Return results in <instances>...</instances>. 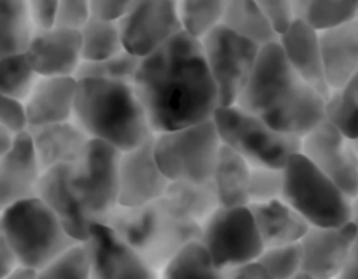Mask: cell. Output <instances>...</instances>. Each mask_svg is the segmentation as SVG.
Wrapping results in <instances>:
<instances>
[{
  "label": "cell",
  "instance_id": "obj_19",
  "mask_svg": "<svg viewBox=\"0 0 358 279\" xmlns=\"http://www.w3.org/2000/svg\"><path fill=\"white\" fill-rule=\"evenodd\" d=\"M37 197L58 216L64 229L79 243H85L95 222L86 215L79 204L71 181H69V164L55 165L43 172L37 186Z\"/></svg>",
  "mask_w": 358,
  "mask_h": 279
},
{
  "label": "cell",
  "instance_id": "obj_22",
  "mask_svg": "<svg viewBox=\"0 0 358 279\" xmlns=\"http://www.w3.org/2000/svg\"><path fill=\"white\" fill-rule=\"evenodd\" d=\"M320 51L330 92L341 88L358 72V23L357 20L320 30Z\"/></svg>",
  "mask_w": 358,
  "mask_h": 279
},
{
  "label": "cell",
  "instance_id": "obj_10",
  "mask_svg": "<svg viewBox=\"0 0 358 279\" xmlns=\"http://www.w3.org/2000/svg\"><path fill=\"white\" fill-rule=\"evenodd\" d=\"M199 243L208 250L213 264L220 271L239 269L257 262L264 251V243L248 206H220L201 225Z\"/></svg>",
  "mask_w": 358,
  "mask_h": 279
},
{
  "label": "cell",
  "instance_id": "obj_12",
  "mask_svg": "<svg viewBox=\"0 0 358 279\" xmlns=\"http://www.w3.org/2000/svg\"><path fill=\"white\" fill-rule=\"evenodd\" d=\"M118 23L125 51L141 58L185 30L179 0H132Z\"/></svg>",
  "mask_w": 358,
  "mask_h": 279
},
{
  "label": "cell",
  "instance_id": "obj_30",
  "mask_svg": "<svg viewBox=\"0 0 358 279\" xmlns=\"http://www.w3.org/2000/svg\"><path fill=\"white\" fill-rule=\"evenodd\" d=\"M295 20L325 30L357 18L358 0H294Z\"/></svg>",
  "mask_w": 358,
  "mask_h": 279
},
{
  "label": "cell",
  "instance_id": "obj_7",
  "mask_svg": "<svg viewBox=\"0 0 358 279\" xmlns=\"http://www.w3.org/2000/svg\"><path fill=\"white\" fill-rule=\"evenodd\" d=\"M213 122L222 144L239 153L251 167L283 169L292 155L301 153V137L278 132L237 104L220 106Z\"/></svg>",
  "mask_w": 358,
  "mask_h": 279
},
{
  "label": "cell",
  "instance_id": "obj_24",
  "mask_svg": "<svg viewBox=\"0 0 358 279\" xmlns=\"http://www.w3.org/2000/svg\"><path fill=\"white\" fill-rule=\"evenodd\" d=\"M29 134L43 172L55 165L72 164L78 160L90 141L74 120L29 130Z\"/></svg>",
  "mask_w": 358,
  "mask_h": 279
},
{
  "label": "cell",
  "instance_id": "obj_46",
  "mask_svg": "<svg viewBox=\"0 0 358 279\" xmlns=\"http://www.w3.org/2000/svg\"><path fill=\"white\" fill-rule=\"evenodd\" d=\"M336 279H358V241L355 243L350 258L344 264V267L341 269L339 274L336 276Z\"/></svg>",
  "mask_w": 358,
  "mask_h": 279
},
{
  "label": "cell",
  "instance_id": "obj_23",
  "mask_svg": "<svg viewBox=\"0 0 358 279\" xmlns=\"http://www.w3.org/2000/svg\"><path fill=\"white\" fill-rule=\"evenodd\" d=\"M248 208L253 216L264 248L299 243L309 229V223L283 199L255 202Z\"/></svg>",
  "mask_w": 358,
  "mask_h": 279
},
{
  "label": "cell",
  "instance_id": "obj_25",
  "mask_svg": "<svg viewBox=\"0 0 358 279\" xmlns=\"http://www.w3.org/2000/svg\"><path fill=\"white\" fill-rule=\"evenodd\" d=\"M172 215L202 225L220 208L213 179L204 183L169 181L162 197Z\"/></svg>",
  "mask_w": 358,
  "mask_h": 279
},
{
  "label": "cell",
  "instance_id": "obj_16",
  "mask_svg": "<svg viewBox=\"0 0 358 279\" xmlns=\"http://www.w3.org/2000/svg\"><path fill=\"white\" fill-rule=\"evenodd\" d=\"M39 78H76L81 55V34L65 27L36 29L25 51Z\"/></svg>",
  "mask_w": 358,
  "mask_h": 279
},
{
  "label": "cell",
  "instance_id": "obj_28",
  "mask_svg": "<svg viewBox=\"0 0 358 279\" xmlns=\"http://www.w3.org/2000/svg\"><path fill=\"white\" fill-rule=\"evenodd\" d=\"M34 30L27 0H0V57L25 53Z\"/></svg>",
  "mask_w": 358,
  "mask_h": 279
},
{
  "label": "cell",
  "instance_id": "obj_43",
  "mask_svg": "<svg viewBox=\"0 0 358 279\" xmlns=\"http://www.w3.org/2000/svg\"><path fill=\"white\" fill-rule=\"evenodd\" d=\"M132 0H90L92 6V15L102 20H120Z\"/></svg>",
  "mask_w": 358,
  "mask_h": 279
},
{
  "label": "cell",
  "instance_id": "obj_51",
  "mask_svg": "<svg viewBox=\"0 0 358 279\" xmlns=\"http://www.w3.org/2000/svg\"><path fill=\"white\" fill-rule=\"evenodd\" d=\"M353 141V148H355V153H357V158H358V137L357 139H351Z\"/></svg>",
  "mask_w": 358,
  "mask_h": 279
},
{
  "label": "cell",
  "instance_id": "obj_1",
  "mask_svg": "<svg viewBox=\"0 0 358 279\" xmlns=\"http://www.w3.org/2000/svg\"><path fill=\"white\" fill-rule=\"evenodd\" d=\"M134 88L155 134L211 120L220 108L201 39L187 30L141 58Z\"/></svg>",
  "mask_w": 358,
  "mask_h": 279
},
{
  "label": "cell",
  "instance_id": "obj_2",
  "mask_svg": "<svg viewBox=\"0 0 358 279\" xmlns=\"http://www.w3.org/2000/svg\"><path fill=\"white\" fill-rule=\"evenodd\" d=\"M237 106L301 139L327 120V99L292 69L280 43L260 48Z\"/></svg>",
  "mask_w": 358,
  "mask_h": 279
},
{
  "label": "cell",
  "instance_id": "obj_32",
  "mask_svg": "<svg viewBox=\"0 0 358 279\" xmlns=\"http://www.w3.org/2000/svg\"><path fill=\"white\" fill-rule=\"evenodd\" d=\"M327 120L350 139L358 137V72L327 99Z\"/></svg>",
  "mask_w": 358,
  "mask_h": 279
},
{
  "label": "cell",
  "instance_id": "obj_9",
  "mask_svg": "<svg viewBox=\"0 0 358 279\" xmlns=\"http://www.w3.org/2000/svg\"><path fill=\"white\" fill-rule=\"evenodd\" d=\"M120 155L111 144L90 139L78 160L69 164L72 190L95 223H104L118 206Z\"/></svg>",
  "mask_w": 358,
  "mask_h": 279
},
{
  "label": "cell",
  "instance_id": "obj_4",
  "mask_svg": "<svg viewBox=\"0 0 358 279\" xmlns=\"http://www.w3.org/2000/svg\"><path fill=\"white\" fill-rule=\"evenodd\" d=\"M104 223L158 274L187 244L201 237L199 223L172 215L162 199L137 208L116 206Z\"/></svg>",
  "mask_w": 358,
  "mask_h": 279
},
{
  "label": "cell",
  "instance_id": "obj_53",
  "mask_svg": "<svg viewBox=\"0 0 358 279\" xmlns=\"http://www.w3.org/2000/svg\"><path fill=\"white\" fill-rule=\"evenodd\" d=\"M0 213H2V206H0Z\"/></svg>",
  "mask_w": 358,
  "mask_h": 279
},
{
  "label": "cell",
  "instance_id": "obj_15",
  "mask_svg": "<svg viewBox=\"0 0 358 279\" xmlns=\"http://www.w3.org/2000/svg\"><path fill=\"white\" fill-rule=\"evenodd\" d=\"M169 186V179L160 171L155 158V134L141 146L120 155L118 206L137 208L160 201Z\"/></svg>",
  "mask_w": 358,
  "mask_h": 279
},
{
  "label": "cell",
  "instance_id": "obj_5",
  "mask_svg": "<svg viewBox=\"0 0 358 279\" xmlns=\"http://www.w3.org/2000/svg\"><path fill=\"white\" fill-rule=\"evenodd\" d=\"M0 236L11 248L20 267L36 272L79 243L39 197L18 201L2 209Z\"/></svg>",
  "mask_w": 358,
  "mask_h": 279
},
{
  "label": "cell",
  "instance_id": "obj_47",
  "mask_svg": "<svg viewBox=\"0 0 358 279\" xmlns=\"http://www.w3.org/2000/svg\"><path fill=\"white\" fill-rule=\"evenodd\" d=\"M16 134H13L11 130L6 129L4 125H0V157L6 153V151L11 148L13 141H15Z\"/></svg>",
  "mask_w": 358,
  "mask_h": 279
},
{
  "label": "cell",
  "instance_id": "obj_50",
  "mask_svg": "<svg viewBox=\"0 0 358 279\" xmlns=\"http://www.w3.org/2000/svg\"><path fill=\"white\" fill-rule=\"evenodd\" d=\"M292 279H322V278H316V276L308 274V272L301 271V272H299V274H295L294 278H292Z\"/></svg>",
  "mask_w": 358,
  "mask_h": 279
},
{
  "label": "cell",
  "instance_id": "obj_11",
  "mask_svg": "<svg viewBox=\"0 0 358 279\" xmlns=\"http://www.w3.org/2000/svg\"><path fill=\"white\" fill-rule=\"evenodd\" d=\"M201 44L218 92L220 106H236L253 72L260 48L222 23L204 34Z\"/></svg>",
  "mask_w": 358,
  "mask_h": 279
},
{
  "label": "cell",
  "instance_id": "obj_37",
  "mask_svg": "<svg viewBox=\"0 0 358 279\" xmlns=\"http://www.w3.org/2000/svg\"><path fill=\"white\" fill-rule=\"evenodd\" d=\"M257 262L274 279H292L302 271L301 243L264 248Z\"/></svg>",
  "mask_w": 358,
  "mask_h": 279
},
{
  "label": "cell",
  "instance_id": "obj_3",
  "mask_svg": "<svg viewBox=\"0 0 358 279\" xmlns=\"http://www.w3.org/2000/svg\"><path fill=\"white\" fill-rule=\"evenodd\" d=\"M74 120L90 139L129 151L153 136L134 85L102 79H78Z\"/></svg>",
  "mask_w": 358,
  "mask_h": 279
},
{
  "label": "cell",
  "instance_id": "obj_39",
  "mask_svg": "<svg viewBox=\"0 0 358 279\" xmlns=\"http://www.w3.org/2000/svg\"><path fill=\"white\" fill-rule=\"evenodd\" d=\"M92 16L90 0H58L57 23L55 25L65 29L79 30Z\"/></svg>",
  "mask_w": 358,
  "mask_h": 279
},
{
  "label": "cell",
  "instance_id": "obj_8",
  "mask_svg": "<svg viewBox=\"0 0 358 279\" xmlns=\"http://www.w3.org/2000/svg\"><path fill=\"white\" fill-rule=\"evenodd\" d=\"M222 139L215 122L155 134V158L169 181L204 183L213 179Z\"/></svg>",
  "mask_w": 358,
  "mask_h": 279
},
{
  "label": "cell",
  "instance_id": "obj_13",
  "mask_svg": "<svg viewBox=\"0 0 358 279\" xmlns=\"http://www.w3.org/2000/svg\"><path fill=\"white\" fill-rule=\"evenodd\" d=\"M301 153L353 201L358 195V158L353 141L325 120L302 137Z\"/></svg>",
  "mask_w": 358,
  "mask_h": 279
},
{
  "label": "cell",
  "instance_id": "obj_52",
  "mask_svg": "<svg viewBox=\"0 0 358 279\" xmlns=\"http://www.w3.org/2000/svg\"><path fill=\"white\" fill-rule=\"evenodd\" d=\"M355 20H357V23H358V13H357V18H355Z\"/></svg>",
  "mask_w": 358,
  "mask_h": 279
},
{
  "label": "cell",
  "instance_id": "obj_26",
  "mask_svg": "<svg viewBox=\"0 0 358 279\" xmlns=\"http://www.w3.org/2000/svg\"><path fill=\"white\" fill-rule=\"evenodd\" d=\"M250 169L251 165L239 153L222 144L213 172V183L222 208L250 204Z\"/></svg>",
  "mask_w": 358,
  "mask_h": 279
},
{
  "label": "cell",
  "instance_id": "obj_36",
  "mask_svg": "<svg viewBox=\"0 0 358 279\" xmlns=\"http://www.w3.org/2000/svg\"><path fill=\"white\" fill-rule=\"evenodd\" d=\"M92 264L85 243H78L36 272V279H90Z\"/></svg>",
  "mask_w": 358,
  "mask_h": 279
},
{
  "label": "cell",
  "instance_id": "obj_35",
  "mask_svg": "<svg viewBox=\"0 0 358 279\" xmlns=\"http://www.w3.org/2000/svg\"><path fill=\"white\" fill-rule=\"evenodd\" d=\"M39 76L34 72L25 53L0 57V93L25 101Z\"/></svg>",
  "mask_w": 358,
  "mask_h": 279
},
{
  "label": "cell",
  "instance_id": "obj_44",
  "mask_svg": "<svg viewBox=\"0 0 358 279\" xmlns=\"http://www.w3.org/2000/svg\"><path fill=\"white\" fill-rule=\"evenodd\" d=\"M222 274L223 279H274L258 262H251L239 269H227Z\"/></svg>",
  "mask_w": 358,
  "mask_h": 279
},
{
  "label": "cell",
  "instance_id": "obj_34",
  "mask_svg": "<svg viewBox=\"0 0 358 279\" xmlns=\"http://www.w3.org/2000/svg\"><path fill=\"white\" fill-rule=\"evenodd\" d=\"M230 0H179V15L183 29L201 39L222 23Z\"/></svg>",
  "mask_w": 358,
  "mask_h": 279
},
{
  "label": "cell",
  "instance_id": "obj_31",
  "mask_svg": "<svg viewBox=\"0 0 358 279\" xmlns=\"http://www.w3.org/2000/svg\"><path fill=\"white\" fill-rule=\"evenodd\" d=\"M158 279H223L208 250L199 241L187 244L164 267Z\"/></svg>",
  "mask_w": 358,
  "mask_h": 279
},
{
  "label": "cell",
  "instance_id": "obj_27",
  "mask_svg": "<svg viewBox=\"0 0 358 279\" xmlns=\"http://www.w3.org/2000/svg\"><path fill=\"white\" fill-rule=\"evenodd\" d=\"M222 25L255 43L258 48L280 41V34L253 0H230L222 18Z\"/></svg>",
  "mask_w": 358,
  "mask_h": 279
},
{
  "label": "cell",
  "instance_id": "obj_21",
  "mask_svg": "<svg viewBox=\"0 0 358 279\" xmlns=\"http://www.w3.org/2000/svg\"><path fill=\"white\" fill-rule=\"evenodd\" d=\"M280 46L288 64L309 86L329 99L330 88L323 71L322 51H320L318 30L301 20H294L285 32L280 34Z\"/></svg>",
  "mask_w": 358,
  "mask_h": 279
},
{
  "label": "cell",
  "instance_id": "obj_20",
  "mask_svg": "<svg viewBox=\"0 0 358 279\" xmlns=\"http://www.w3.org/2000/svg\"><path fill=\"white\" fill-rule=\"evenodd\" d=\"M76 78H37L29 97L23 101L27 130L71 122L74 118Z\"/></svg>",
  "mask_w": 358,
  "mask_h": 279
},
{
  "label": "cell",
  "instance_id": "obj_14",
  "mask_svg": "<svg viewBox=\"0 0 358 279\" xmlns=\"http://www.w3.org/2000/svg\"><path fill=\"white\" fill-rule=\"evenodd\" d=\"M85 244L92 264L90 279H158V272L106 223H95Z\"/></svg>",
  "mask_w": 358,
  "mask_h": 279
},
{
  "label": "cell",
  "instance_id": "obj_40",
  "mask_svg": "<svg viewBox=\"0 0 358 279\" xmlns=\"http://www.w3.org/2000/svg\"><path fill=\"white\" fill-rule=\"evenodd\" d=\"M253 2L267 16L268 22L273 23L278 34L285 32L295 20L294 0H253Z\"/></svg>",
  "mask_w": 358,
  "mask_h": 279
},
{
  "label": "cell",
  "instance_id": "obj_48",
  "mask_svg": "<svg viewBox=\"0 0 358 279\" xmlns=\"http://www.w3.org/2000/svg\"><path fill=\"white\" fill-rule=\"evenodd\" d=\"M6 279H36V271L27 267H16Z\"/></svg>",
  "mask_w": 358,
  "mask_h": 279
},
{
  "label": "cell",
  "instance_id": "obj_42",
  "mask_svg": "<svg viewBox=\"0 0 358 279\" xmlns=\"http://www.w3.org/2000/svg\"><path fill=\"white\" fill-rule=\"evenodd\" d=\"M36 29H51L57 23L58 0H27Z\"/></svg>",
  "mask_w": 358,
  "mask_h": 279
},
{
  "label": "cell",
  "instance_id": "obj_18",
  "mask_svg": "<svg viewBox=\"0 0 358 279\" xmlns=\"http://www.w3.org/2000/svg\"><path fill=\"white\" fill-rule=\"evenodd\" d=\"M43 176L29 130L16 134L11 148L0 157V206L37 197Z\"/></svg>",
  "mask_w": 358,
  "mask_h": 279
},
{
  "label": "cell",
  "instance_id": "obj_29",
  "mask_svg": "<svg viewBox=\"0 0 358 279\" xmlns=\"http://www.w3.org/2000/svg\"><path fill=\"white\" fill-rule=\"evenodd\" d=\"M81 34V55L85 62H99L123 53V39L118 20H102L90 16L79 29Z\"/></svg>",
  "mask_w": 358,
  "mask_h": 279
},
{
  "label": "cell",
  "instance_id": "obj_41",
  "mask_svg": "<svg viewBox=\"0 0 358 279\" xmlns=\"http://www.w3.org/2000/svg\"><path fill=\"white\" fill-rule=\"evenodd\" d=\"M0 125L11 130L13 134H20L27 130L25 106L22 101L0 93Z\"/></svg>",
  "mask_w": 358,
  "mask_h": 279
},
{
  "label": "cell",
  "instance_id": "obj_33",
  "mask_svg": "<svg viewBox=\"0 0 358 279\" xmlns=\"http://www.w3.org/2000/svg\"><path fill=\"white\" fill-rule=\"evenodd\" d=\"M141 57L123 51L116 57L106 58L99 62H81L76 79H102V81H116L134 85Z\"/></svg>",
  "mask_w": 358,
  "mask_h": 279
},
{
  "label": "cell",
  "instance_id": "obj_6",
  "mask_svg": "<svg viewBox=\"0 0 358 279\" xmlns=\"http://www.w3.org/2000/svg\"><path fill=\"white\" fill-rule=\"evenodd\" d=\"M281 199L313 227L351 222V199L302 153L292 155L285 164Z\"/></svg>",
  "mask_w": 358,
  "mask_h": 279
},
{
  "label": "cell",
  "instance_id": "obj_49",
  "mask_svg": "<svg viewBox=\"0 0 358 279\" xmlns=\"http://www.w3.org/2000/svg\"><path fill=\"white\" fill-rule=\"evenodd\" d=\"M351 222H353L355 227H357V234H358V195L351 201Z\"/></svg>",
  "mask_w": 358,
  "mask_h": 279
},
{
  "label": "cell",
  "instance_id": "obj_17",
  "mask_svg": "<svg viewBox=\"0 0 358 279\" xmlns=\"http://www.w3.org/2000/svg\"><path fill=\"white\" fill-rule=\"evenodd\" d=\"M358 241L357 227H313L299 241L302 248V271L322 279H336Z\"/></svg>",
  "mask_w": 358,
  "mask_h": 279
},
{
  "label": "cell",
  "instance_id": "obj_45",
  "mask_svg": "<svg viewBox=\"0 0 358 279\" xmlns=\"http://www.w3.org/2000/svg\"><path fill=\"white\" fill-rule=\"evenodd\" d=\"M16 267H20L6 239L0 236V279H6Z\"/></svg>",
  "mask_w": 358,
  "mask_h": 279
},
{
  "label": "cell",
  "instance_id": "obj_38",
  "mask_svg": "<svg viewBox=\"0 0 358 279\" xmlns=\"http://www.w3.org/2000/svg\"><path fill=\"white\" fill-rule=\"evenodd\" d=\"M281 194H283V169H250V204L281 199Z\"/></svg>",
  "mask_w": 358,
  "mask_h": 279
}]
</instances>
